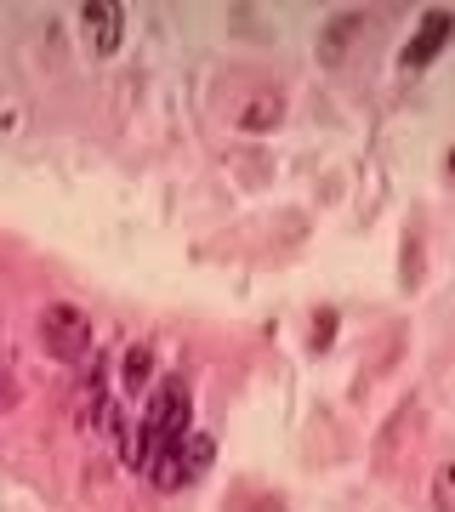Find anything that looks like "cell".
I'll return each instance as SVG.
<instances>
[{
  "label": "cell",
  "mask_w": 455,
  "mask_h": 512,
  "mask_svg": "<svg viewBox=\"0 0 455 512\" xmlns=\"http://www.w3.org/2000/svg\"><path fill=\"white\" fill-rule=\"evenodd\" d=\"M188 433H194V427H188V387H182V376H165V382L154 387L148 410H143V473L154 467V456H165V450L182 444Z\"/></svg>",
  "instance_id": "1"
},
{
  "label": "cell",
  "mask_w": 455,
  "mask_h": 512,
  "mask_svg": "<svg viewBox=\"0 0 455 512\" xmlns=\"http://www.w3.org/2000/svg\"><path fill=\"white\" fill-rule=\"evenodd\" d=\"M40 348L57 365H80L91 353V313L80 302H46L40 308Z\"/></svg>",
  "instance_id": "2"
},
{
  "label": "cell",
  "mask_w": 455,
  "mask_h": 512,
  "mask_svg": "<svg viewBox=\"0 0 455 512\" xmlns=\"http://www.w3.org/2000/svg\"><path fill=\"white\" fill-rule=\"evenodd\" d=\"M211 456H217V444L205 439V433H188V439L171 444L165 456H154V467H148V473H154V484H160V490H182V484H194V478L211 467Z\"/></svg>",
  "instance_id": "3"
},
{
  "label": "cell",
  "mask_w": 455,
  "mask_h": 512,
  "mask_svg": "<svg viewBox=\"0 0 455 512\" xmlns=\"http://www.w3.org/2000/svg\"><path fill=\"white\" fill-rule=\"evenodd\" d=\"M80 35H86L91 57H114L126 40V6L120 0H86L80 6Z\"/></svg>",
  "instance_id": "4"
},
{
  "label": "cell",
  "mask_w": 455,
  "mask_h": 512,
  "mask_svg": "<svg viewBox=\"0 0 455 512\" xmlns=\"http://www.w3.org/2000/svg\"><path fill=\"white\" fill-rule=\"evenodd\" d=\"M450 40H455V12H427V18L416 23V35L404 40L399 63H404V69H427V63H433Z\"/></svg>",
  "instance_id": "5"
},
{
  "label": "cell",
  "mask_w": 455,
  "mask_h": 512,
  "mask_svg": "<svg viewBox=\"0 0 455 512\" xmlns=\"http://www.w3.org/2000/svg\"><path fill=\"white\" fill-rule=\"evenodd\" d=\"M120 387H126V399H137V393L154 387V353H148L143 342L120 353Z\"/></svg>",
  "instance_id": "6"
},
{
  "label": "cell",
  "mask_w": 455,
  "mask_h": 512,
  "mask_svg": "<svg viewBox=\"0 0 455 512\" xmlns=\"http://www.w3.org/2000/svg\"><path fill=\"white\" fill-rule=\"evenodd\" d=\"M285 120V97L279 92H262V97H251V109H239V126L245 131H273Z\"/></svg>",
  "instance_id": "7"
},
{
  "label": "cell",
  "mask_w": 455,
  "mask_h": 512,
  "mask_svg": "<svg viewBox=\"0 0 455 512\" xmlns=\"http://www.w3.org/2000/svg\"><path fill=\"white\" fill-rule=\"evenodd\" d=\"M0 404L6 410L18 404V365H12V348H6V330H0Z\"/></svg>",
  "instance_id": "8"
},
{
  "label": "cell",
  "mask_w": 455,
  "mask_h": 512,
  "mask_svg": "<svg viewBox=\"0 0 455 512\" xmlns=\"http://www.w3.org/2000/svg\"><path fill=\"white\" fill-rule=\"evenodd\" d=\"M433 507L438 512H455V461H444L433 473Z\"/></svg>",
  "instance_id": "9"
},
{
  "label": "cell",
  "mask_w": 455,
  "mask_h": 512,
  "mask_svg": "<svg viewBox=\"0 0 455 512\" xmlns=\"http://www.w3.org/2000/svg\"><path fill=\"white\" fill-rule=\"evenodd\" d=\"M330 342H336V313H319V319H313V348H319V353H325L330 348Z\"/></svg>",
  "instance_id": "10"
},
{
  "label": "cell",
  "mask_w": 455,
  "mask_h": 512,
  "mask_svg": "<svg viewBox=\"0 0 455 512\" xmlns=\"http://www.w3.org/2000/svg\"><path fill=\"white\" fill-rule=\"evenodd\" d=\"M450 171H455V154H450Z\"/></svg>",
  "instance_id": "11"
}]
</instances>
